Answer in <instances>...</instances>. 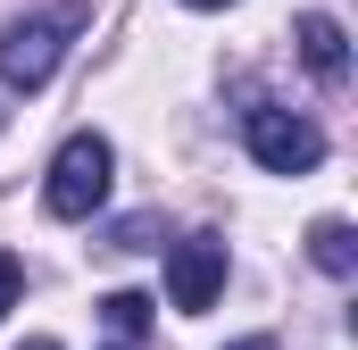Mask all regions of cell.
Wrapping results in <instances>:
<instances>
[{
  "instance_id": "cell-1",
  "label": "cell",
  "mask_w": 358,
  "mask_h": 350,
  "mask_svg": "<svg viewBox=\"0 0 358 350\" xmlns=\"http://www.w3.org/2000/svg\"><path fill=\"white\" fill-rule=\"evenodd\" d=\"M108 175H117V150H108L100 134H67L59 159H50V183H42V209L67 217V225H84L92 209L108 200Z\"/></svg>"
},
{
  "instance_id": "cell-7",
  "label": "cell",
  "mask_w": 358,
  "mask_h": 350,
  "mask_svg": "<svg viewBox=\"0 0 358 350\" xmlns=\"http://www.w3.org/2000/svg\"><path fill=\"white\" fill-rule=\"evenodd\" d=\"M100 326H108V342H142L150 334V300L142 292H108L100 300Z\"/></svg>"
},
{
  "instance_id": "cell-8",
  "label": "cell",
  "mask_w": 358,
  "mask_h": 350,
  "mask_svg": "<svg viewBox=\"0 0 358 350\" xmlns=\"http://www.w3.org/2000/svg\"><path fill=\"white\" fill-rule=\"evenodd\" d=\"M150 234H159V217H125V225H117V234H108V242H117V251H159V242H150Z\"/></svg>"
},
{
  "instance_id": "cell-12",
  "label": "cell",
  "mask_w": 358,
  "mask_h": 350,
  "mask_svg": "<svg viewBox=\"0 0 358 350\" xmlns=\"http://www.w3.org/2000/svg\"><path fill=\"white\" fill-rule=\"evenodd\" d=\"M25 350H59V342H25Z\"/></svg>"
},
{
  "instance_id": "cell-5",
  "label": "cell",
  "mask_w": 358,
  "mask_h": 350,
  "mask_svg": "<svg viewBox=\"0 0 358 350\" xmlns=\"http://www.w3.org/2000/svg\"><path fill=\"white\" fill-rule=\"evenodd\" d=\"M292 42H300V59H308L325 84H342V76H350V34H342V17L308 8V17H292Z\"/></svg>"
},
{
  "instance_id": "cell-3",
  "label": "cell",
  "mask_w": 358,
  "mask_h": 350,
  "mask_svg": "<svg viewBox=\"0 0 358 350\" xmlns=\"http://www.w3.org/2000/svg\"><path fill=\"white\" fill-rule=\"evenodd\" d=\"M67 17H17V25H0V84L8 92H42L59 76V59H67Z\"/></svg>"
},
{
  "instance_id": "cell-11",
  "label": "cell",
  "mask_w": 358,
  "mask_h": 350,
  "mask_svg": "<svg viewBox=\"0 0 358 350\" xmlns=\"http://www.w3.org/2000/svg\"><path fill=\"white\" fill-rule=\"evenodd\" d=\"M192 8H234V0H192Z\"/></svg>"
},
{
  "instance_id": "cell-6",
  "label": "cell",
  "mask_w": 358,
  "mask_h": 350,
  "mask_svg": "<svg viewBox=\"0 0 358 350\" xmlns=\"http://www.w3.org/2000/svg\"><path fill=\"white\" fill-rule=\"evenodd\" d=\"M308 259L325 267V275H350V267H358L350 225H342V217H317V225H308Z\"/></svg>"
},
{
  "instance_id": "cell-10",
  "label": "cell",
  "mask_w": 358,
  "mask_h": 350,
  "mask_svg": "<svg viewBox=\"0 0 358 350\" xmlns=\"http://www.w3.org/2000/svg\"><path fill=\"white\" fill-rule=\"evenodd\" d=\"M234 350H275V342H267V334H250V342H234Z\"/></svg>"
},
{
  "instance_id": "cell-2",
  "label": "cell",
  "mask_w": 358,
  "mask_h": 350,
  "mask_svg": "<svg viewBox=\"0 0 358 350\" xmlns=\"http://www.w3.org/2000/svg\"><path fill=\"white\" fill-rule=\"evenodd\" d=\"M242 142H250V159L267 175H308L325 159V134H317L300 108H275V100H250V108H242Z\"/></svg>"
},
{
  "instance_id": "cell-9",
  "label": "cell",
  "mask_w": 358,
  "mask_h": 350,
  "mask_svg": "<svg viewBox=\"0 0 358 350\" xmlns=\"http://www.w3.org/2000/svg\"><path fill=\"white\" fill-rule=\"evenodd\" d=\"M17 292H25V267L0 251V309H17Z\"/></svg>"
},
{
  "instance_id": "cell-4",
  "label": "cell",
  "mask_w": 358,
  "mask_h": 350,
  "mask_svg": "<svg viewBox=\"0 0 358 350\" xmlns=\"http://www.w3.org/2000/svg\"><path fill=\"white\" fill-rule=\"evenodd\" d=\"M217 292H225V234H183L167 251V300L183 317H200L217 309Z\"/></svg>"
}]
</instances>
